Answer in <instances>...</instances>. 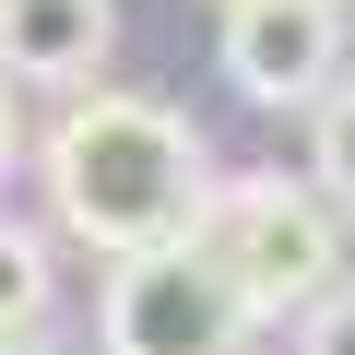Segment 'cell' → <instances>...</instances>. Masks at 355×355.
<instances>
[{"instance_id":"cell-4","label":"cell","mask_w":355,"mask_h":355,"mask_svg":"<svg viewBox=\"0 0 355 355\" xmlns=\"http://www.w3.org/2000/svg\"><path fill=\"white\" fill-rule=\"evenodd\" d=\"M343 0H225V36H214V71L249 95V107H320L343 83Z\"/></svg>"},{"instance_id":"cell-10","label":"cell","mask_w":355,"mask_h":355,"mask_svg":"<svg viewBox=\"0 0 355 355\" xmlns=\"http://www.w3.org/2000/svg\"><path fill=\"white\" fill-rule=\"evenodd\" d=\"M0 355H48V343H0Z\"/></svg>"},{"instance_id":"cell-1","label":"cell","mask_w":355,"mask_h":355,"mask_svg":"<svg viewBox=\"0 0 355 355\" xmlns=\"http://www.w3.org/2000/svg\"><path fill=\"white\" fill-rule=\"evenodd\" d=\"M214 142L178 119L166 95H130V83H83L60 95V119L36 130V190H48V225L83 237L95 261H142V249H178L214 202Z\"/></svg>"},{"instance_id":"cell-7","label":"cell","mask_w":355,"mask_h":355,"mask_svg":"<svg viewBox=\"0 0 355 355\" xmlns=\"http://www.w3.org/2000/svg\"><path fill=\"white\" fill-rule=\"evenodd\" d=\"M308 190H320L331 214H355V83H331V95L308 107Z\"/></svg>"},{"instance_id":"cell-2","label":"cell","mask_w":355,"mask_h":355,"mask_svg":"<svg viewBox=\"0 0 355 355\" xmlns=\"http://www.w3.org/2000/svg\"><path fill=\"white\" fill-rule=\"evenodd\" d=\"M190 249L237 284V308L249 320H308L331 284H343V214L308 190V178H214V202H202V225H190Z\"/></svg>"},{"instance_id":"cell-5","label":"cell","mask_w":355,"mask_h":355,"mask_svg":"<svg viewBox=\"0 0 355 355\" xmlns=\"http://www.w3.org/2000/svg\"><path fill=\"white\" fill-rule=\"evenodd\" d=\"M119 48V0H0V83L83 95Z\"/></svg>"},{"instance_id":"cell-3","label":"cell","mask_w":355,"mask_h":355,"mask_svg":"<svg viewBox=\"0 0 355 355\" xmlns=\"http://www.w3.org/2000/svg\"><path fill=\"white\" fill-rule=\"evenodd\" d=\"M95 343L107 355H249V308L237 284L178 237V249H142V261H107L95 284Z\"/></svg>"},{"instance_id":"cell-6","label":"cell","mask_w":355,"mask_h":355,"mask_svg":"<svg viewBox=\"0 0 355 355\" xmlns=\"http://www.w3.org/2000/svg\"><path fill=\"white\" fill-rule=\"evenodd\" d=\"M48 308H60V261H48V237L0 214V343H36Z\"/></svg>"},{"instance_id":"cell-9","label":"cell","mask_w":355,"mask_h":355,"mask_svg":"<svg viewBox=\"0 0 355 355\" xmlns=\"http://www.w3.org/2000/svg\"><path fill=\"white\" fill-rule=\"evenodd\" d=\"M12 154H24V119H12V83H0V178H12Z\"/></svg>"},{"instance_id":"cell-8","label":"cell","mask_w":355,"mask_h":355,"mask_svg":"<svg viewBox=\"0 0 355 355\" xmlns=\"http://www.w3.org/2000/svg\"><path fill=\"white\" fill-rule=\"evenodd\" d=\"M296 355H355V284H331V296L296 320Z\"/></svg>"}]
</instances>
